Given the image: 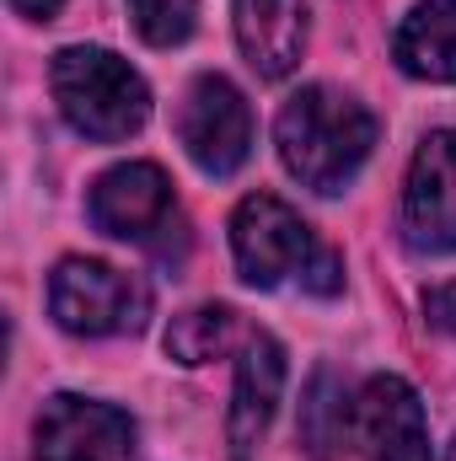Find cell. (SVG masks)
Here are the masks:
<instances>
[{"label":"cell","instance_id":"7c38bea8","mask_svg":"<svg viewBox=\"0 0 456 461\" xmlns=\"http://www.w3.org/2000/svg\"><path fill=\"white\" fill-rule=\"evenodd\" d=\"M392 59L414 81L451 86L456 81V0H419L403 16L397 38H392Z\"/></svg>","mask_w":456,"mask_h":461},{"label":"cell","instance_id":"277c9868","mask_svg":"<svg viewBox=\"0 0 456 461\" xmlns=\"http://www.w3.org/2000/svg\"><path fill=\"white\" fill-rule=\"evenodd\" d=\"M49 317L76 339H118L140 333L150 317V290L97 258H65L49 274Z\"/></svg>","mask_w":456,"mask_h":461},{"label":"cell","instance_id":"5b68a950","mask_svg":"<svg viewBox=\"0 0 456 461\" xmlns=\"http://www.w3.org/2000/svg\"><path fill=\"white\" fill-rule=\"evenodd\" d=\"M92 226L103 236L118 241H140V247H156L167 252V230H178V199H172V183L156 161H123L114 172H103L92 183Z\"/></svg>","mask_w":456,"mask_h":461},{"label":"cell","instance_id":"ba28073f","mask_svg":"<svg viewBox=\"0 0 456 461\" xmlns=\"http://www.w3.org/2000/svg\"><path fill=\"white\" fill-rule=\"evenodd\" d=\"M129 451H134V419L97 397L59 392L43 402L32 424V461H129Z\"/></svg>","mask_w":456,"mask_h":461},{"label":"cell","instance_id":"7a4b0ae2","mask_svg":"<svg viewBox=\"0 0 456 461\" xmlns=\"http://www.w3.org/2000/svg\"><path fill=\"white\" fill-rule=\"evenodd\" d=\"M231 258L252 290H279V285H301L312 295H339L343 290L339 252L274 194H252L236 204Z\"/></svg>","mask_w":456,"mask_h":461},{"label":"cell","instance_id":"e0dca14e","mask_svg":"<svg viewBox=\"0 0 456 461\" xmlns=\"http://www.w3.org/2000/svg\"><path fill=\"white\" fill-rule=\"evenodd\" d=\"M59 5H65V0H11V11H16V16H27V22H49Z\"/></svg>","mask_w":456,"mask_h":461},{"label":"cell","instance_id":"2e32d148","mask_svg":"<svg viewBox=\"0 0 456 461\" xmlns=\"http://www.w3.org/2000/svg\"><path fill=\"white\" fill-rule=\"evenodd\" d=\"M424 317H430L441 333L456 339V285H435V290L424 295Z\"/></svg>","mask_w":456,"mask_h":461},{"label":"cell","instance_id":"3957f363","mask_svg":"<svg viewBox=\"0 0 456 461\" xmlns=\"http://www.w3.org/2000/svg\"><path fill=\"white\" fill-rule=\"evenodd\" d=\"M49 86H54V103H59L65 123L97 145L140 134L150 118V86L114 49H92V43L59 49L49 65Z\"/></svg>","mask_w":456,"mask_h":461},{"label":"cell","instance_id":"8992f818","mask_svg":"<svg viewBox=\"0 0 456 461\" xmlns=\"http://www.w3.org/2000/svg\"><path fill=\"white\" fill-rule=\"evenodd\" d=\"M178 140L205 177H231L252 156V108L226 76H199L183 97Z\"/></svg>","mask_w":456,"mask_h":461},{"label":"cell","instance_id":"30bf717a","mask_svg":"<svg viewBox=\"0 0 456 461\" xmlns=\"http://www.w3.org/2000/svg\"><path fill=\"white\" fill-rule=\"evenodd\" d=\"M279 392H285V348L269 333H252L242 344L236 386H231V413H226L231 461H252V451L263 446V435L274 424V408H279Z\"/></svg>","mask_w":456,"mask_h":461},{"label":"cell","instance_id":"4fadbf2b","mask_svg":"<svg viewBox=\"0 0 456 461\" xmlns=\"http://www.w3.org/2000/svg\"><path fill=\"white\" fill-rule=\"evenodd\" d=\"M349 419H354V397H343L333 370H317L306 386V402H301V424H296L301 446L317 461H333L349 446Z\"/></svg>","mask_w":456,"mask_h":461},{"label":"cell","instance_id":"6da1fadb","mask_svg":"<svg viewBox=\"0 0 456 461\" xmlns=\"http://www.w3.org/2000/svg\"><path fill=\"white\" fill-rule=\"evenodd\" d=\"M274 145L285 172L312 188V194H343L354 172L365 167L376 145V118L365 103L333 86H301L279 118H274Z\"/></svg>","mask_w":456,"mask_h":461},{"label":"cell","instance_id":"9c48e42d","mask_svg":"<svg viewBox=\"0 0 456 461\" xmlns=\"http://www.w3.org/2000/svg\"><path fill=\"white\" fill-rule=\"evenodd\" d=\"M349 446L365 461H430V419L403 375H370L354 392Z\"/></svg>","mask_w":456,"mask_h":461},{"label":"cell","instance_id":"5bb4252c","mask_svg":"<svg viewBox=\"0 0 456 461\" xmlns=\"http://www.w3.org/2000/svg\"><path fill=\"white\" fill-rule=\"evenodd\" d=\"M231 339H236V312H231V306H194V312L172 317V328H167V354H172L178 365H205V359H215L221 348H231Z\"/></svg>","mask_w":456,"mask_h":461},{"label":"cell","instance_id":"52a82bcc","mask_svg":"<svg viewBox=\"0 0 456 461\" xmlns=\"http://www.w3.org/2000/svg\"><path fill=\"white\" fill-rule=\"evenodd\" d=\"M403 241L424 258L456 252V129L419 140L403 183Z\"/></svg>","mask_w":456,"mask_h":461},{"label":"cell","instance_id":"ac0fdd59","mask_svg":"<svg viewBox=\"0 0 456 461\" xmlns=\"http://www.w3.org/2000/svg\"><path fill=\"white\" fill-rule=\"evenodd\" d=\"M446 461H456V440H451V451H446Z\"/></svg>","mask_w":456,"mask_h":461},{"label":"cell","instance_id":"9a60e30c","mask_svg":"<svg viewBox=\"0 0 456 461\" xmlns=\"http://www.w3.org/2000/svg\"><path fill=\"white\" fill-rule=\"evenodd\" d=\"M129 16L150 49H178L199 27V0H129Z\"/></svg>","mask_w":456,"mask_h":461},{"label":"cell","instance_id":"8fae6325","mask_svg":"<svg viewBox=\"0 0 456 461\" xmlns=\"http://www.w3.org/2000/svg\"><path fill=\"white\" fill-rule=\"evenodd\" d=\"M231 27L263 81H285L306 54V0H231Z\"/></svg>","mask_w":456,"mask_h":461}]
</instances>
